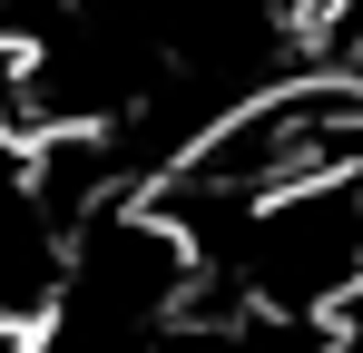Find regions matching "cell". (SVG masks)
Masks as SVG:
<instances>
[{"instance_id": "obj_3", "label": "cell", "mask_w": 363, "mask_h": 353, "mask_svg": "<svg viewBox=\"0 0 363 353\" xmlns=\"http://www.w3.org/2000/svg\"><path fill=\"white\" fill-rule=\"evenodd\" d=\"M0 353H50V344H40V324H30V314H0Z\"/></svg>"}, {"instance_id": "obj_2", "label": "cell", "mask_w": 363, "mask_h": 353, "mask_svg": "<svg viewBox=\"0 0 363 353\" xmlns=\"http://www.w3.org/2000/svg\"><path fill=\"white\" fill-rule=\"evenodd\" d=\"M206 285H226L255 314H285V324H324L344 294H363V176L344 167L245 206L206 265Z\"/></svg>"}, {"instance_id": "obj_1", "label": "cell", "mask_w": 363, "mask_h": 353, "mask_svg": "<svg viewBox=\"0 0 363 353\" xmlns=\"http://www.w3.org/2000/svg\"><path fill=\"white\" fill-rule=\"evenodd\" d=\"M354 157H363V89L344 69H304V79L245 89L236 108H216L167 176L196 186V196H216V206H265L285 186L344 176Z\"/></svg>"}]
</instances>
